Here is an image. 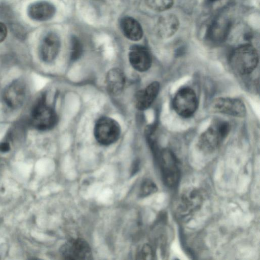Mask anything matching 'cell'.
I'll return each instance as SVG.
<instances>
[{"label": "cell", "instance_id": "6da1fadb", "mask_svg": "<svg viewBox=\"0 0 260 260\" xmlns=\"http://www.w3.org/2000/svg\"><path fill=\"white\" fill-rule=\"evenodd\" d=\"M258 60L256 49L247 44L233 50L230 57V64L236 73L243 75L251 73L257 67Z\"/></svg>", "mask_w": 260, "mask_h": 260}, {"label": "cell", "instance_id": "7a4b0ae2", "mask_svg": "<svg viewBox=\"0 0 260 260\" xmlns=\"http://www.w3.org/2000/svg\"><path fill=\"white\" fill-rule=\"evenodd\" d=\"M161 178L169 188L176 187L180 177V170L178 159L169 149H164L156 154Z\"/></svg>", "mask_w": 260, "mask_h": 260}, {"label": "cell", "instance_id": "3957f363", "mask_svg": "<svg viewBox=\"0 0 260 260\" xmlns=\"http://www.w3.org/2000/svg\"><path fill=\"white\" fill-rule=\"evenodd\" d=\"M57 116L54 110L47 105L45 95H42L34 106L31 112L33 126L39 131L49 130L57 122Z\"/></svg>", "mask_w": 260, "mask_h": 260}, {"label": "cell", "instance_id": "277c9868", "mask_svg": "<svg viewBox=\"0 0 260 260\" xmlns=\"http://www.w3.org/2000/svg\"><path fill=\"white\" fill-rule=\"evenodd\" d=\"M230 128V125L227 122H215L200 136L198 141L199 148L206 153L214 151L227 136Z\"/></svg>", "mask_w": 260, "mask_h": 260}, {"label": "cell", "instance_id": "5b68a950", "mask_svg": "<svg viewBox=\"0 0 260 260\" xmlns=\"http://www.w3.org/2000/svg\"><path fill=\"white\" fill-rule=\"evenodd\" d=\"M120 135V125L114 119L102 117L96 121L94 127V136L100 144L111 145L118 139Z\"/></svg>", "mask_w": 260, "mask_h": 260}, {"label": "cell", "instance_id": "8992f818", "mask_svg": "<svg viewBox=\"0 0 260 260\" xmlns=\"http://www.w3.org/2000/svg\"><path fill=\"white\" fill-rule=\"evenodd\" d=\"M173 107L180 116L188 118L196 112L198 107V100L194 91L185 87L176 93L173 101Z\"/></svg>", "mask_w": 260, "mask_h": 260}, {"label": "cell", "instance_id": "52a82bcc", "mask_svg": "<svg viewBox=\"0 0 260 260\" xmlns=\"http://www.w3.org/2000/svg\"><path fill=\"white\" fill-rule=\"evenodd\" d=\"M63 258L72 260H87L92 259L91 249L84 240L72 239L63 244L60 249Z\"/></svg>", "mask_w": 260, "mask_h": 260}, {"label": "cell", "instance_id": "ba28073f", "mask_svg": "<svg viewBox=\"0 0 260 260\" xmlns=\"http://www.w3.org/2000/svg\"><path fill=\"white\" fill-rule=\"evenodd\" d=\"M60 39L57 34L49 31L42 38L39 48L40 58L45 62H51L57 56L60 48Z\"/></svg>", "mask_w": 260, "mask_h": 260}, {"label": "cell", "instance_id": "9c48e42d", "mask_svg": "<svg viewBox=\"0 0 260 260\" xmlns=\"http://www.w3.org/2000/svg\"><path fill=\"white\" fill-rule=\"evenodd\" d=\"M213 109L220 113L243 117L246 114L244 103L241 100L231 98H218L212 103Z\"/></svg>", "mask_w": 260, "mask_h": 260}, {"label": "cell", "instance_id": "30bf717a", "mask_svg": "<svg viewBox=\"0 0 260 260\" xmlns=\"http://www.w3.org/2000/svg\"><path fill=\"white\" fill-rule=\"evenodd\" d=\"M26 89L25 84L22 80H15L9 84L3 94L7 106L12 109L21 107L25 98Z\"/></svg>", "mask_w": 260, "mask_h": 260}, {"label": "cell", "instance_id": "8fae6325", "mask_svg": "<svg viewBox=\"0 0 260 260\" xmlns=\"http://www.w3.org/2000/svg\"><path fill=\"white\" fill-rule=\"evenodd\" d=\"M203 202V197L197 189H190L182 195L179 204L177 212L182 218H185L198 210Z\"/></svg>", "mask_w": 260, "mask_h": 260}, {"label": "cell", "instance_id": "7c38bea8", "mask_svg": "<svg viewBox=\"0 0 260 260\" xmlns=\"http://www.w3.org/2000/svg\"><path fill=\"white\" fill-rule=\"evenodd\" d=\"M128 59L133 68L141 72L147 71L152 63L150 52L145 47L140 45H134L130 48Z\"/></svg>", "mask_w": 260, "mask_h": 260}, {"label": "cell", "instance_id": "4fadbf2b", "mask_svg": "<svg viewBox=\"0 0 260 260\" xmlns=\"http://www.w3.org/2000/svg\"><path fill=\"white\" fill-rule=\"evenodd\" d=\"M56 8L54 5L45 1L36 2L30 4L27 8V14L31 19L43 21L52 18L55 15Z\"/></svg>", "mask_w": 260, "mask_h": 260}, {"label": "cell", "instance_id": "5bb4252c", "mask_svg": "<svg viewBox=\"0 0 260 260\" xmlns=\"http://www.w3.org/2000/svg\"><path fill=\"white\" fill-rule=\"evenodd\" d=\"M159 90V84L154 81L145 89L138 91L135 95V104L139 110L148 109L156 98Z\"/></svg>", "mask_w": 260, "mask_h": 260}, {"label": "cell", "instance_id": "9a60e30c", "mask_svg": "<svg viewBox=\"0 0 260 260\" xmlns=\"http://www.w3.org/2000/svg\"><path fill=\"white\" fill-rule=\"evenodd\" d=\"M120 29L123 35L128 39L138 41L143 36V28L140 23L131 16H124L120 21Z\"/></svg>", "mask_w": 260, "mask_h": 260}, {"label": "cell", "instance_id": "2e32d148", "mask_svg": "<svg viewBox=\"0 0 260 260\" xmlns=\"http://www.w3.org/2000/svg\"><path fill=\"white\" fill-rule=\"evenodd\" d=\"M107 91L113 95H118L122 91L125 84L123 72L118 68L111 69L106 78Z\"/></svg>", "mask_w": 260, "mask_h": 260}, {"label": "cell", "instance_id": "e0dca14e", "mask_svg": "<svg viewBox=\"0 0 260 260\" xmlns=\"http://www.w3.org/2000/svg\"><path fill=\"white\" fill-rule=\"evenodd\" d=\"M179 27V20L176 15L172 14H166L158 22V33L161 38L167 39L173 36Z\"/></svg>", "mask_w": 260, "mask_h": 260}, {"label": "cell", "instance_id": "ac0fdd59", "mask_svg": "<svg viewBox=\"0 0 260 260\" xmlns=\"http://www.w3.org/2000/svg\"><path fill=\"white\" fill-rule=\"evenodd\" d=\"M230 23L228 20L220 19L215 21L211 24L208 31V38L214 43L223 41L228 36Z\"/></svg>", "mask_w": 260, "mask_h": 260}, {"label": "cell", "instance_id": "d6986e66", "mask_svg": "<svg viewBox=\"0 0 260 260\" xmlns=\"http://www.w3.org/2000/svg\"><path fill=\"white\" fill-rule=\"evenodd\" d=\"M174 0H145L146 5L151 10L162 12L170 9L174 4Z\"/></svg>", "mask_w": 260, "mask_h": 260}, {"label": "cell", "instance_id": "ffe728a7", "mask_svg": "<svg viewBox=\"0 0 260 260\" xmlns=\"http://www.w3.org/2000/svg\"><path fill=\"white\" fill-rule=\"evenodd\" d=\"M83 52V46L79 38L73 36L71 39L70 59L72 61L78 59Z\"/></svg>", "mask_w": 260, "mask_h": 260}, {"label": "cell", "instance_id": "44dd1931", "mask_svg": "<svg viewBox=\"0 0 260 260\" xmlns=\"http://www.w3.org/2000/svg\"><path fill=\"white\" fill-rule=\"evenodd\" d=\"M157 190L156 184L151 180L146 179L141 184L140 195L141 197H146L154 193Z\"/></svg>", "mask_w": 260, "mask_h": 260}, {"label": "cell", "instance_id": "7402d4cb", "mask_svg": "<svg viewBox=\"0 0 260 260\" xmlns=\"http://www.w3.org/2000/svg\"><path fill=\"white\" fill-rule=\"evenodd\" d=\"M139 256L140 259H154V253L152 247L148 244L144 245L140 250Z\"/></svg>", "mask_w": 260, "mask_h": 260}, {"label": "cell", "instance_id": "603a6c76", "mask_svg": "<svg viewBox=\"0 0 260 260\" xmlns=\"http://www.w3.org/2000/svg\"><path fill=\"white\" fill-rule=\"evenodd\" d=\"M7 35V27L3 23L0 22V43L3 42L5 39Z\"/></svg>", "mask_w": 260, "mask_h": 260}, {"label": "cell", "instance_id": "cb8c5ba5", "mask_svg": "<svg viewBox=\"0 0 260 260\" xmlns=\"http://www.w3.org/2000/svg\"><path fill=\"white\" fill-rule=\"evenodd\" d=\"M10 149V145L7 142H2L0 143V151L7 152Z\"/></svg>", "mask_w": 260, "mask_h": 260}, {"label": "cell", "instance_id": "d4e9b609", "mask_svg": "<svg viewBox=\"0 0 260 260\" xmlns=\"http://www.w3.org/2000/svg\"><path fill=\"white\" fill-rule=\"evenodd\" d=\"M210 1H216V0H210Z\"/></svg>", "mask_w": 260, "mask_h": 260}, {"label": "cell", "instance_id": "484cf974", "mask_svg": "<svg viewBox=\"0 0 260 260\" xmlns=\"http://www.w3.org/2000/svg\"><path fill=\"white\" fill-rule=\"evenodd\" d=\"M97 1H104V0H97Z\"/></svg>", "mask_w": 260, "mask_h": 260}]
</instances>
